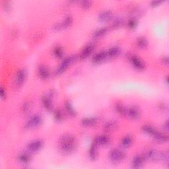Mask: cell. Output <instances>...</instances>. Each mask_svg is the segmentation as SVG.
Listing matches in <instances>:
<instances>
[{"label":"cell","mask_w":169,"mask_h":169,"mask_svg":"<svg viewBox=\"0 0 169 169\" xmlns=\"http://www.w3.org/2000/svg\"><path fill=\"white\" fill-rule=\"evenodd\" d=\"M60 146L61 151L64 153H71L77 147L75 138L72 135H64L60 139Z\"/></svg>","instance_id":"cell-1"},{"label":"cell","mask_w":169,"mask_h":169,"mask_svg":"<svg viewBox=\"0 0 169 169\" xmlns=\"http://www.w3.org/2000/svg\"><path fill=\"white\" fill-rule=\"evenodd\" d=\"M147 155L148 158L152 160H154V161H160V160H162V161L164 162H168V155L167 154L155 149L148 151Z\"/></svg>","instance_id":"cell-2"},{"label":"cell","mask_w":169,"mask_h":169,"mask_svg":"<svg viewBox=\"0 0 169 169\" xmlns=\"http://www.w3.org/2000/svg\"><path fill=\"white\" fill-rule=\"evenodd\" d=\"M76 60H77L76 56H71L66 57V58H65L62 61H61L60 66L56 69V73L57 75H60V74L64 72L70 65H71L72 63L75 62Z\"/></svg>","instance_id":"cell-3"},{"label":"cell","mask_w":169,"mask_h":169,"mask_svg":"<svg viewBox=\"0 0 169 169\" xmlns=\"http://www.w3.org/2000/svg\"><path fill=\"white\" fill-rule=\"evenodd\" d=\"M109 157L114 162H120L125 159V152L120 149H114L110 152Z\"/></svg>","instance_id":"cell-4"},{"label":"cell","mask_w":169,"mask_h":169,"mask_svg":"<svg viewBox=\"0 0 169 169\" xmlns=\"http://www.w3.org/2000/svg\"><path fill=\"white\" fill-rule=\"evenodd\" d=\"M41 123H42V118L39 114H35L28 119L25 125V127L27 129L35 128L40 126Z\"/></svg>","instance_id":"cell-5"},{"label":"cell","mask_w":169,"mask_h":169,"mask_svg":"<svg viewBox=\"0 0 169 169\" xmlns=\"http://www.w3.org/2000/svg\"><path fill=\"white\" fill-rule=\"evenodd\" d=\"M27 77V72L25 69H20L16 73L15 78V85L16 86H20L23 85Z\"/></svg>","instance_id":"cell-6"},{"label":"cell","mask_w":169,"mask_h":169,"mask_svg":"<svg viewBox=\"0 0 169 169\" xmlns=\"http://www.w3.org/2000/svg\"><path fill=\"white\" fill-rule=\"evenodd\" d=\"M73 22V19L71 16H68V17L65 19V20L62 23H56L53 26V30L55 31H60L64 28H67L71 25Z\"/></svg>","instance_id":"cell-7"},{"label":"cell","mask_w":169,"mask_h":169,"mask_svg":"<svg viewBox=\"0 0 169 169\" xmlns=\"http://www.w3.org/2000/svg\"><path fill=\"white\" fill-rule=\"evenodd\" d=\"M130 61L134 68L137 69L143 70L145 68V64L137 56H131L130 57Z\"/></svg>","instance_id":"cell-8"},{"label":"cell","mask_w":169,"mask_h":169,"mask_svg":"<svg viewBox=\"0 0 169 169\" xmlns=\"http://www.w3.org/2000/svg\"><path fill=\"white\" fill-rule=\"evenodd\" d=\"M126 115H127L131 119H137L140 117L141 113H140V110L138 107L132 106L129 108H127Z\"/></svg>","instance_id":"cell-9"},{"label":"cell","mask_w":169,"mask_h":169,"mask_svg":"<svg viewBox=\"0 0 169 169\" xmlns=\"http://www.w3.org/2000/svg\"><path fill=\"white\" fill-rule=\"evenodd\" d=\"M107 58H108L107 51H102L97 53V54L94 56L93 58V61L94 64H99L102 61H105Z\"/></svg>","instance_id":"cell-10"},{"label":"cell","mask_w":169,"mask_h":169,"mask_svg":"<svg viewBox=\"0 0 169 169\" xmlns=\"http://www.w3.org/2000/svg\"><path fill=\"white\" fill-rule=\"evenodd\" d=\"M42 147V142L40 140H36V141L30 143L27 145L28 150L31 152L39 151Z\"/></svg>","instance_id":"cell-11"},{"label":"cell","mask_w":169,"mask_h":169,"mask_svg":"<svg viewBox=\"0 0 169 169\" xmlns=\"http://www.w3.org/2000/svg\"><path fill=\"white\" fill-rule=\"evenodd\" d=\"M110 142V138L108 136L106 135H102L97 136V137L94 139V143L96 144L97 145H101V146H105L108 145Z\"/></svg>","instance_id":"cell-12"},{"label":"cell","mask_w":169,"mask_h":169,"mask_svg":"<svg viewBox=\"0 0 169 169\" xmlns=\"http://www.w3.org/2000/svg\"><path fill=\"white\" fill-rule=\"evenodd\" d=\"M118 127V122L116 120H110L107 122L103 126V130L106 132H110L116 130Z\"/></svg>","instance_id":"cell-13"},{"label":"cell","mask_w":169,"mask_h":169,"mask_svg":"<svg viewBox=\"0 0 169 169\" xmlns=\"http://www.w3.org/2000/svg\"><path fill=\"white\" fill-rule=\"evenodd\" d=\"M144 161H145V157L141 155H138L134 156L131 164H132L133 168H138L143 165Z\"/></svg>","instance_id":"cell-14"},{"label":"cell","mask_w":169,"mask_h":169,"mask_svg":"<svg viewBox=\"0 0 169 169\" xmlns=\"http://www.w3.org/2000/svg\"><path fill=\"white\" fill-rule=\"evenodd\" d=\"M93 49H94V46L92 44H89V45H87V46H86L83 49V50L81 51L80 53V56H79L80 59L84 60L86 58V57H87L90 53H92V52L93 51Z\"/></svg>","instance_id":"cell-15"},{"label":"cell","mask_w":169,"mask_h":169,"mask_svg":"<svg viewBox=\"0 0 169 169\" xmlns=\"http://www.w3.org/2000/svg\"><path fill=\"white\" fill-rule=\"evenodd\" d=\"M38 73H39V75L42 79H48L49 76H50V72H49V70L46 66H44L43 65L39 66L38 69Z\"/></svg>","instance_id":"cell-16"},{"label":"cell","mask_w":169,"mask_h":169,"mask_svg":"<svg viewBox=\"0 0 169 169\" xmlns=\"http://www.w3.org/2000/svg\"><path fill=\"white\" fill-rule=\"evenodd\" d=\"M98 122V119L97 118H85L81 120V123L83 126L86 127H90V126H93L97 124Z\"/></svg>","instance_id":"cell-17"},{"label":"cell","mask_w":169,"mask_h":169,"mask_svg":"<svg viewBox=\"0 0 169 169\" xmlns=\"http://www.w3.org/2000/svg\"><path fill=\"white\" fill-rule=\"evenodd\" d=\"M112 13L110 11L106 10V11H103L98 15V19H99L100 21L102 22H106L109 20L111 18H112Z\"/></svg>","instance_id":"cell-18"},{"label":"cell","mask_w":169,"mask_h":169,"mask_svg":"<svg viewBox=\"0 0 169 169\" xmlns=\"http://www.w3.org/2000/svg\"><path fill=\"white\" fill-rule=\"evenodd\" d=\"M97 145L95 143H93L90 147L89 149V157L90 159L94 160H96L98 156V150H97Z\"/></svg>","instance_id":"cell-19"},{"label":"cell","mask_w":169,"mask_h":169,"mask_svg":"<svg viewBox=\"0 0 169 169\" xmlns=\"http://www.w3.org/2000/svg\"><path fill=\"white\" fill-rule=\"evenodd\" d=\"M107 53H108V58H113V57H117L120 53V48L118 46L112 47L107 51Z\"/></svg>","instance_id":"cell-20"},{"label":"cell","mask_w":169,"mask_h":169,"mask_svg":"<svg viewBox=\"0 0 169 169\" xmlns=\"http://www.w3.org/2000/svg\"><path fill=\"white\" fill-rule=\"evenodd\" d=\"M153 137L156 141L159 143H164L168 141V136L162 133L159 132L158 131L155 134Z\"/></svg>","instance_id":"cell-21"},{"label":"cell","mask_w":169,"mask_h":169,"mask_svg":"<svg viewBox=\"0 0 169 169\" xmlns=\"http://www.w3.org/2000/svg\"><path fill=\"white\" fill-rule=\"evenodd\" d=\"M18 160L20 163L23 164H27L31 161V157L26 152H23V153L20 154L18 156Z\"/></svg>","instance_id":"cell-22"},{"label":"cell","mask_w":169,"mask_h":169,"mask_svg":"<svg viewBox=\"0 0 169 169\" xmlns=\"http://www.w3.org/2000/svg\"><path fill=\"white\" fill-rule=\"evenodd\" d=\"M42 102L43 103V105L44 108H46L47 110H52V104L50 98L49 97L44 96L42 98Z\"/></svg>","instance_id":"cell-23"},{"label":"cell","mask_w":169,"mask_h":169,"mask_svg":"<svg viewBox=\"0 0 169 169\" xmlns=\"http://www.w3.org/2000/svg\"><path fill=\"white\" fill-rule=\"evenodd\" d=\"M65 110H66V111H67V112L70 115V116H74V117L76 116V115H77L76 111L73 108V106L71 105V103H70L69 101H67L65 103Z\"/></svg>","instance_id":"cell-24"},{"label":"cell","mask_w":169,"mask_h":169,"mask_svg":"<svg viewBox=\"0 0 169 169\" xmlns=\"http://www.w3.org/2000/svg\"><path fill=\"white\" fill-rule=\"evenodd\" d=\"M107 31H108V29L106 27H102L101 28H98V29L96 30L93 33V37L94 38H99V37H101L102 36H104Z\"/></svg>","instance_id":"cell-25"},{"label":"cell","mask_w":169,"mask_h":169,"mask_svg":"<svg viewBox=\"0 0 169 169\" xmlns=\"http://www.w3.org/2000/svg\"><path fill=\"white\" fill-rule=\"evenodd\" d=\"M132 143V138L129 135H127L123 138L121 141V145L123 147H129Z\"/></svg>","instance_id":"cell-26"},{"label":"cell","mask_w":169,"mask_h":169,"mask_svg":"<svg viewBox=\"0 0 169 169\" xmlns=\"http://www.w3.org/2000/svg\"><path fill=\"white\" fill-rule=\"evenodd\" d=\"M115 110H116L119 114L122 115V116L126 115L127 108H126L122 104H120V103H117V104L115 105Z\"/></svg>","instance_id":"cell-27"},{"label":"cell","mask_w":169,"mask_h":169,"mask_svg":"<svg viewBox=\"0 0 169 169\" xmlns=\"http://www.w3.org/2000/svg\"><path fill=\"white\" fill-rule=\"evenodd\" d=\"M142 129H143L144 132L147 134H149V135H152V136L155 135V134L156 132V131H157L154 128V127H152V126H148V125L143 126Z\"/></svg>","instance_id":"cell-28"},{"label":"cell","mask_w":169,"mask_h":169,"mask_svg":"<svg viewBox=\"0 0 169 169\" xmlns=\"http://www.w3.org/2000/svg\"><path fill=\"white\" fill-rule=\"evenodd\" d=\"M148 44V42L145 38L144 37H141V38H139L137 41V45L140 48H145Z\"/></svg>","instance_id":"cell-29"},{"label":"cell","mask_w":169,"mask_h":169,"mask_svg":"<svg viewBox=\"0 0 169 169\" xmlns=\"http://www.w3.org/2000/svg\"><path fill=\"white\" fill-rule=\"evenodd\" d=\"M31 107H32V105L31 102H25L24 103L22 106V112L24 114H28L30 112V110H31Z\"/></svg>","instance_id":"cell-30"},{"label":"cell","mask_w":169,"mask_h":169,"mask_svg":"<svg viewBox=\"0 0 169 169\" xmlns=\"http://www.w3.org/2000/svg\"><path fill=\"white\" fill-rule=\"evenodd\" d=\"M53 54H54V56L56 57H57V58H61V57L63 56V53H64L63 49L60 46H57L53 49Z\"/></svg>","instance_id":"cell-31"},{"label":"cell","mask_w":169,"mask_h":169,"mask_svg":"<svg viewBox=\"0 0 169 169\" xmlns=\"http://www.w3.org/2000/svg\"><path fill=\"white\" fill-rule=\"evenodd\" d=\"M53 116H54L56 120H57V122H60L63 119V114L60 110H56L54 112H53Z\"/></svg>","instance_id":"cell-32"},{"label":"cell","mask_w":169,"mask_h":169,"mask_svg":"<svg viewBox=\"0 0 169 169\" xmlns=\"http://www.w3.org/2000/svg\"><path fill=\"white\" fill-rule=\"evenodd\" d=\"M137 20L134 19H131L127 23V27L131 28V29H134V28L137 27Z\"/></svg>","instance_id":"cell-33"},{"label":"cell","mask_w":169,"mask_h":169,"mask_svg":"<svg viewBox=\"0 0 169 169\" xmlns=\"http://www.w3.org/2000/svg\"><path fill=\"white\" fill-rule=\"evenodd\" d=\"M81 6L84 8V9H87V8L90 7L92 4V2L89 1V0H83L80 2Z\"/></svg>","instance_id":"cell-34"},{"label":"cell","mask_w":169,"mask_h":169,"mask_svg":"<svg viewBox=\"0 0 169 169\" xmlns=\"http://www.w3.org/2000/svg\"><path fill=\"white\" fill-rule=\"evenodd\" d=\"M122 20L120 19H116V20H114V21L113 22L112 24V27L113 28H117L120 27L122 24Z\"/></svg>","instance_id":"cell-35"},{"label":"cell","mask_w":169,"mask_h":169,"mask_svg":"<svg viewBox=\"0 0 169 169\" xmlns=\"http://www.w3.org/2000/svg\"><path fill=\"white\" fill-rule=\"evenodd\" d=\"M0 94H1V98L2 99H5L6 98V91L3 86H1L0 88Z\"/></svg>","instance_id":"cell-36"},{"label":"cell","mask_w":169,"mask_h":169,"mask_svg":"<svg viewBox=\"0 0 169 169\" xmlns=\"http://www.w3.org/2000/svg\"><path fill=\"white\" fill-rule=\"evenodd\" d=\"M3 7L5 8V9L6 11H8L9 9H10V4H9V2H5V4L3 5Z\"/></svg>","instance_id":"cell-37"},{"label":"cell","mask_w":169,"mask_h":169,"mask_svg":"<svg viewBox=\"0 0 169 169\" xmlns=\"http://www.w3.org/2000/svg\"><path fill=\"white\" fill-rule=\"evenodd\" d=\"M160 3H162V1H152L151 2V5L152 6H156L159 5Z\"/></svg>","instance_id":"cell-38"},{"label":"cell","mask_w":169,"mask_h":169,"mask_svg":"<svg viewBox=\"0 0 169 169\" xmlns=\"http://www.w3.org/2000/svg\"><path fill=\"white\" fill-rule=\"evenodd\" d=\"M163 61L164 64H168V57H167V56L164 57L163 58Z\"/></svg>","instance_id":"cell-39"},{"label":"cell","mask_w":169,"mask_h":169,"mask_svg":"<svg viewBox=\"0 0 169 169\" xmlns=\"http://www.w3.org/2000/svg\"><path fill=\"white\" fill-rule=\"evenodd\" d=\"M164 128L166 130H168V120H167L165 122V123H164Z\"/></svg>","instance_id":"cell-40"}]
</instances>
